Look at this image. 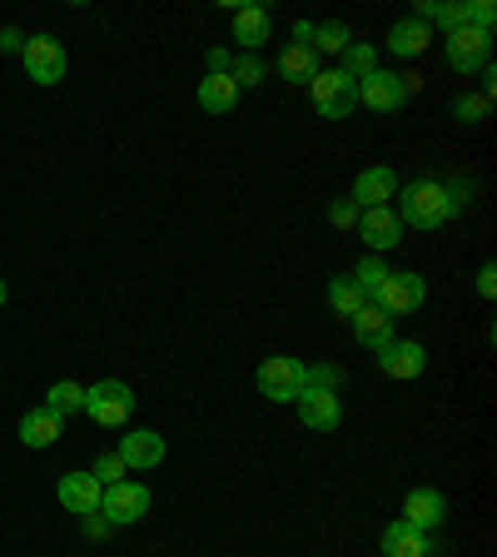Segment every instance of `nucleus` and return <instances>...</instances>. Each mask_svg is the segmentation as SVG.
<instances>
[{
	"instance_id": "27",
	"label": "nucleus",
	"mask_w": 497,
	"mask_h": 557,
	"mask_svg": "<svg viewBox=\"0 0 497 557\" xmlns=\"http://www.w3.org/2000/svg\"><path fill=\"white\" fill-rule=\"evenodd\" d=\"M383 279H388V264H383L379 254H368V259H364V264H358V269H354V284L364 289L368 299L379 294V284H383Z\"/></svg>"
},
{
	"instance_id": "1",
	"label": "nucleus",
	"mask_w": 497,
	"mask_h": 557,
	"mask_svg": "<svg viewBox=\"0 0 497 557\" xmlns=\"http://www.w3.org/2000/svg\"><path fill=\"white\" fill-rule=\"evenodd\" d=\"M398 225H413V229H438L448 225L453 214V200L443 190V179H413V185H403L398 190Z\"/></svg>"
},
{
	"instance_id": "4",
	"label": "nucleus",
	"mask_w": 497,
	"mask_h": 557,
	"mask_svg": "<svg viewBox=\"0 0 497 557\" xmlns=\"http://www.w3.org/2000/svg\"><path fill=\"white\" fill-rule=\"evenodd\" d=\"M308 90H314V105H319L323 119H348L358 105V80L344 71H319V80Z\"/></svg>"
},
{
	"instance_id": "36",
	"label": "nucleus",
	"mask_w": 497,
	"mask_h": 557,
	"mask_svg": "<svg viewBox=\"0 0 497 557\" xmlns=\"http://www.w3.org/2000/svg\"><path fill=\"white\" fill-rule=\"evenodd\" d=\"M477 294H483V299L497 294V269H493V264H483V274H477Z\"/></svg>"
},
{
	"instance_id": "16",
	"label": "nucleus",
	"mask_w": 497,
	"mask_h": 557,
	"mask_svg": "<svg viewBox=\"0 0 497 557\" xmlns=\"http://www.w3.org/2000/svg\"><path fill=\"white\" fill-rule=\"evenodd\" d=\"M393 194H398V175H393L388 165H373V169H364V175L354 179V204L358 210H379V204H388Z\"/></svg>"
},
{
	"instance_id": "12",
	"label": "nucleus",
	"mask_w": 497,
	"mask_h": 557,
	"mask_svg": "<svg viewBox=\"0 0 497 557\" xmlns=\"http://www.w3.org/2000/svg\"><path fill=\"white\" fill-rule=\"evenodd\" d=\"M358 235H364V244L373 254H383V250H398L403 244V225H398V214L388 210V204H379V210H364L358 214Z\"/></svg>"
},
{
	"instance_id": "2",
	"label": "nucleus",
	"mask_w": 497,
	"mask_h": 557,
	"mask_svg": "<svg viewBox=\"0 0 497 557\" xmlns=\"http://www.w3.org/2000/svg\"><path fill=\"white\" fill-rule=\"evenodd\" d=\"M135 404H140L135 389L119 379H105V383H95V389H85V414L95 418L100 428H125L135 414Z\"/></svg>"
},
{
	"instance_id": "39",
	"label": "nucleus",
	"mask_w": 497,
	"mask_h": 557,
	"mask_svg": "<svg viewBox=\"0 0 497 557\" xmlns=\"http://www.w3.org/2000/svg\"><path fill=\"white\" fill-rule=\"evenodd\" d=\"M0 304H5V279H0Z\"/></svg>"
},
{
	"instance_id": "33",
	"label": "nucleus",
	"mask_w": 497,
	"mask_h": 557,
	"mask_svg": "<svg viewBox=\"0 0 497 557\" xmlns=\"http://www.w3.org/2000/svg\"><path fill=\"white\" fill-rule=\"evenodd\" d=\"M358 214H364V210H358L354 200H333V204H329V225H333V229H354Z\"/></svg>"
},
{
	"instance_id": "17",
	"label": "nucleus",
	"mask_w": 497,
	"mask_h": 557,
	"mask_svg": "<svg viewBox=\"0 0 497 557\" xmlns=\"http://www.w3.org/2000/svg\"><path fill=\"white\" fill-rule=\"evenodd\" d=\"M269 36H273V15L264 11V5H239L234 11V40L244 46V55H254Z\"/></svg>"
},
{
	"instance_id": "26",
	"label": "nucleus",
	"mask_w": 497,
	"mask_h": 557,
	"mask_svg": "<svg viewBox=\"0 0 497 557\" xmlns=\"http://www.w3.org/2000/svg\"><path fill=\"white\" fill-rule=\"evenodd\" d=\"M329 304L339 308V314H344V319H354L358 308L368 304V294H364V289L354 284V279H348V274H344V279H333V284H329Z\"/></svg>"
},
{
	"instance_id": "35",
	"label": "nucleus",
	"mask_w": 497,
	"mask_h": 557,
	"mask_svg": "<svg viewBox=\"0 0 497 557\" xmlns=\"http://www.w3.org/2000/svg\"><path fill=\"white\" fill-rule=\"evenodd\" d=\"M443 190H448L453 210H468V204H473V179H443Z\"/></svg>"
},
{
	"instance_id": "7",
	"label": "nucleus",
	"mask_w": 497,
	"mask_h": 557,
	"mask_svg": "<svg viewBox=\"0 0 497 557\" xmlns=\"http://www.w3.org/2000/svg\"><path fill=\"white\" fill-rule=\"evenodd\" d=\"M144 512H150V488L135 483V478L100 493V518H110V522H140Z\"/></svg>"
},
{
	"instance_id": "21",
	"label": "nucleus",
	"mask_w": 497,
	"mask_h": 557,
	"mask_svg": "<svg viewBox=\"0 0 497 557\" xmlns=\"http://www.w3.org/2000/svg\"><path fill=\"white\" fill-rule=\"evenodd\" d=\"M239 96H244V90H239L229 75H204L200 80V105L209 110V115H229V110L239 105Z\"/></svg>"
},
{
	"instance_id": "18",
	"label": "nucleus",
	"mask_w": 497,
	"mask_h": 557,
	"mask_svg": "<svg viewBox=\"0 0 497 557\" xmlns=\"http://www.w3.org/2000/svg\"><path fill=\"white\" fill-rule=\"evenodd\" d=\"M379 547H383V557H428V553H433V543H428V533H418V528H408V522H403V518L383 528Z\"/></svg>"
},
{
	"instance_id": "34",
	"label": "nucleus",
	"mask_w": 497,
	"mask_h": 557,
	"mask_svg": "<svg viewBox=\"0 0 497 557\" xmlns=\"http://www.w3.org/2000/svg\"><path fill=\"white\" fill-rule=\"evenodd\" d=\"M333 383H339V368H333V364L304 368V389H333Z\"/></svg>"
},
{
	"instance_id": "3",
	"label": "nucleus",
	"mask_w": 497,
	"mask_h": 557,
	"mask_svg": "<svg viewBox=\"0 0 497 557\" xmlns=\"http://www.w3.org/2000/svg\"><path fill=\"white\" fill-rule=\"evenodd\" d=\"M259 393L269 398V404H294L298 393H304V364L289 354H273L259 364Z\"/></svg>"
},
{
	"instance_id": "9",
	"label": "nucleus",
	"mask_w": 497,
	"mask_h": 557,
	"mask_svg": "<svg viewBox=\"0 0 497 557\" xmlns=\"http://www.w3.org/2000/svg\"><path fill=\"white\" fill-rule=\"evenodd\" d=\"M294 404H298V418H304V428L333 433V428L344 423V404H339V393H333V389H304Z\"/></svg>"
},
{
	"instance_id": "24",
	"label": "nucleus",
	"mask_w": 497,
	"mask_h": 557,
	"mask_svg": "<svg viewBox=\"0 0 497 557\" xmlns=\"http://www.w3.org/2000/svg\"><path fill=\"white\" fill-rule=\"evenodd\" d=\"M46 408L60 418V423H65L71 414H85V389H80V383H71V379L55 383V389L46 393Z\"/></svg>"
},
{
	"instance_id": "29",
	"label": "nucleus",
	"mask_w": 497,
	"mask_h": 557,
	"mask_svg": "<svg viewBox=\"0 0 497 557\" xmlns=\"http://www.w3.org/2000/svg\"><path fill=\"white\" fill-rule=\"evenodd\" d=\"M344 55H348L344 75H354V80H364V75L379 71V50H373V46H358V40H354V46H348Z\"/></svg>"
},
{
	"instance_id": "25",
	"label": "nucleus",
	"mask_w": 497,
	"mask_h": 557,
	"mask_svg": "<svg viewBox=\"0 0 497 557\" xmlns=\"http://www.w3.org/2000/svg\"><path fill=\"white\" fill-rule=\"evenodd\" d=\"M348 46H354V30H348V25H339V21L314 25V50H319V55H344Z\"/></svg>"
},
{
	"instance_id": "28",
	"label": "nucleus",
	"mask_w": 497,
	"mask_h": 557,
	"mask_svg": "<svg viewBox=\"0 0 497 557\" xmlns=\"http://www.w3.org/2000/svg\"><path fill=\"white\" fill-rule=\"evenodd\" d=\"M264 60L259 55H239V60H229V80L239 85V90H248V85H259L264 80Z\"/></svg>"
},
{
	"instance_id": "23",
	"label": "nucleus",
	"mask_w": 497,
	"mask_h": 557,
	"mask_svg": "<svg viewBox=\"0 0 497 557\" xmlns=\"http://www.w3.org/2000/svg\"><path fill=\"white\" fill-rule=\"evenodd\" d=\"M423 50H428V25L423 21H413V15H408V21H398L388 30V55L413 60V55H423Z\"/></svg>"
},
{
	"instance_id": "19",
	"label": "nucleus",
	"mask_w": 497,
	"mask_h": 557,
	"mask_svg": "<svg viewBox=\"0 0 497 557\" xmlns=\"http://www.w3.org/2000/svg\"><path fill=\"white\" fill-rule=\"evenodd\" d=\"M354 339H358L364 349H373V354H379L383 344H393V319L383 314L379 304H364V308L354 314Z\"/></svg>"
},
{
	"instance_id": "31",
	"label": "nucleus",
	"mask_w": 497,
	"mask_h": 557,
	"mask_svg": "<svg viewBox=\"0 0 497 557\" xmlns=\"http://www.w3.org/2000/svg\"><path fill=\"white\" fill-rule=\"evenodd\" d=\"M125 473H130V468H125V458H119V453H105V458L95 463V483H100V488L125 483Z\"/></svg>"
},
{
	"instance_id": "13",
	"label": "nucleus",
	"mask_w": 497,
	"mask_h": 557,
	"mask_svg": "<svg viewBox=\"0 0 497 557\" xmlns=\"http://www.w3.org/2000/svg\"><path fill=\"white\" fill-rule=\"evenodd\" d=\"M358 100H364L368 110H379V115H388V110H403V80L393 71H373V75H364V80H358Z\"/></svg>"
},
{
	"instance_id": "38",
	"label": "nucleus",
	"mask_w": 497,
	"mask_h": 557,
	"mask_svg": "<svg viewBox=\"0 0 497 557\" xmlns=\"http://www.w3.org/2000/svg\"><path fill=\"white\" fill-rule=\"evenodd\" d=\"M0 46H5V50H21L25 36H21V30H5V36H0Z\"/></svg>"
},
{
	"instance_id": "6",
	"label": "nucleus",
	"mask_w": 497,
	"mask_h": 557,
	"mask_svg": "<svg viewBox=\"0 0 497 557\" xmlns=\"http://www.w3.org/2000/svg\"><path fill=\"white\" fill-rule=\"evenodd\" d=\"M21 60H25V71H30V80L36 85H60L65 80V46H60L55 36H30L21 46Z\"/></svg>"
},
{
	"instance_id": "8",
	"label": "nucleus",
	"mask_w": 497,
	"mask_h": 557,
	"mask_svg": "<svg viewBox=\"0 0 497 557\" xmlns=\"http://www.w3.org/2000/svg\"><path fill=\"white\" fill-rule=\"evenodd\" d=\"M487 55H493V36L473 30V25H458L448 36V65L458 75H473V71H487Z\"/></svg>"
},
{
	"instance_id": "37",
	"label": "nucleus",
	"mask_w": 497,
	"mask_h": 557,
	"mask_svg": "<svg viewBox=\"0 0 497 557\" xmlns=\"http://www.w3.org/2000/svg\"><path fill=\"white\" fill-rule=\"evenodd\" d=\"M294 46H314V21H298L294 25Z\"/></svg>"
},
{
	"instance_id": "10",
	"label": "nucleus",
	"mask_w": 497,
	"mask_h": 557,
	"mask_svg": "<svg viewBox=\"0 0 497 557\" xmlns=\"http://www.w3.org/2000/svg\"><path fill=\"white\" fill-rule=\"evenodd\" d=\"M379 368L388 379H423L428 374V349L423 344H408V339H393V344L379 349Z\"/></svg>"
},
{
	"instance_id": "20",
	"label": "nucleus",
	"mask_w": 497,
	"mask_h": 557,
	"mask_svg": "<svg viewBox=\"0 0 497 557\" xmlns=\"http://www.w3.org/2000/svg\"><path fill=\"white\" fill-rule=\"evenodd\" d=\"M279 75L289 85H314L319 80V50L314 46H284L279 50Z\"/></svg>"
},
{
	"instance_id": "32",
	"label": "nucleus",
	"mask_w": 497,
	"mask_h": 557,
	"mask_svg": "<svg viewBox=\"0 0 497 557\" xmlns=\"http://www.w3.org/2000/svg\"><path fill=\"white\" fill-rule=\"evenodd\" d=\"M453 115H458L462 125H477V119H487V96H458V100H453Z\"/></svg>"
},
{
	"instance_id": "11",
	"label": "nucleus",
	"mask_w": 497,
	"mask_h": 557,
	"mask_svg": "<svg viewBox=\"0 0 497 557\" xmlns=\"http://www.w3.org/2000/svg\"><path fill=\"white\" fill-rule=\"evenodd\" d=\"M443 518H448V498H443L438 488H413V493L403 498V522H408V528H418V533L443 528Z\"/></svg>"
},
{
	"instance_id": "30",
	"label": "nucleus",
	"mask_w": 497,
	"mask_h": 557,
	"mask_svg": "<svg viewBox=\"0 0 497 557\" xmlns=\"http://www.w3.org/2000/svg\"><path fill=\"white\" fill-rule=\"evenodd\" d=\"M462 5H468V21H462V25H473V30H483V36H493V25H497L493 0H462Z\"/></svg>"
},
{
	"instance_id": "22",
	"label": "nucleus",
	"mask_w": 497,
	"mask_h": 557,
	"mask_svg": "<svg viewBox=\"0 0 497 557\" xmlns=\"http://www.w3.org/2000/svg\"><path fill=\"white\" fill-rule=\"evenodd\" d=\"M55 439H60V418L50 414V408H30V414L21 418V443L25 448H50Z\"/></svg>"
},
{
	"instance_id": "5",
	"label": "nucleus",
	"mask_w": 497,
	"mask_h": 557,
	"mask_svg": "<svg viewBox=\"0 0 497 557\" xmlns=\"http://www.w3.org/2000/svg\"><path fill=\"white\" fill-rule=\"evenodd\" d=\"M423 299H428V279L413 269H403V274H388V279H383L373 304H379L383 314H418Z\"/></svg>"
},
{
	"instance_id": "15",
	"label": "nucleus",
	"mask_w": 497,
	"mask_h": 557,
	"mask_svg": "<svg viewBox=\"0 0 497 557\" xmlns=\"http://www.w3.org/2000/svg\"><path fill=\"white\" fill-rule=\"evenodd\" d=\"M55 493H60V503H65L71 512H80V518H95V512H100V493H105V488L95 483V473H65Z\"/></svg>"
},
{
	"instance_id": "14",
	"label": "nucleus",
	"mask_w": 497,
	"mask_h": 557,
	"mask_svg": "<svg viewBox=\"0 0 497 557\" xmlns=\"http://www.w3.org/2000/svg\"><path fill=\"white\" fill-rule=\"evenodd\" d=\"M119 458H125V468L150 473V468H160V463H165V439H160L154 428H135V433H125V439H119Z\"/></svg>"
}]
</instances>
